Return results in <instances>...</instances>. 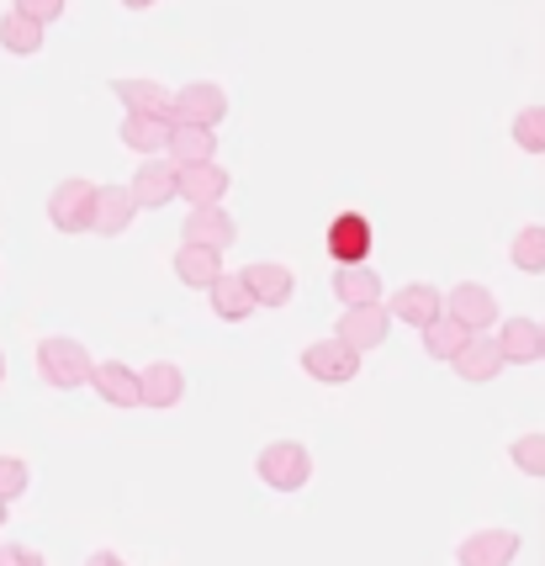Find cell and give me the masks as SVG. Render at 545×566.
I'll use <instances>...</instances> for the list:
<instances>
[{
	"label": "cell",
	"instance_id": "18",
	"mask_svg": "<svg viewBox=\"0 0 545 566\" xmlns=\"http://www.w3.org/2000/svg\"><path fill=\"white\" fill-rule=\"evenodd\" d=\"M138 397H144V408H175L180 397H186V370L170 366V360H154V366L138 370Z\"/></svg>",
	"mask_w": 545,
	"mask_h": 566
},
{
	"label": "cell",
	"instance_id": "15",
	"mask_svg": "<svg viewBox=\"0 0 545 566\" xmlns=\"http://www.w3.org/2000/svg\"><path fill=\"white\" fill-rule=\"evenodd\" d=\"M244 286L254 292V307H286L292 292H297V275L286 271V265H275V260H260V265H244Z\"/></svg>",
	"mask_w": 545,
	"mask_h": 566
},
{
	"label": "cell",
	"instance_id": "19",
	"mask_svg": "<svg viewBox=\"0 0 545 566\" xmlns=\"http://www.w3.org/2000/svg\"><path fill=\"white\" fill-rule=\"evenodd\" d=\"M228 186H233V175L212 159V165H191V170H180V201H191V207H223Z\"/></svg>",
	"mask_w": 545,
	"mask_h": 566
},
{
	"label": "cell",
	"instance_id": "9",
	"mask_svg": "<svg viewBox=\"0 0 545 566\" xmlns=\"http://www.w3.org/2000/svg\"><path fill=\"white\" fill-rule=\"evenodd\" d=\"M180 244H201V249H228L239 244V222L228 218V207H191L186 222H180Z\"/></svg>",
	"mask_w": 545,
	"mask_h": 566
},
{
	"label": "cell",
	"instance_id": "10",
	"mask_svg": "<svg viewBox=\"0 0 545 566\" xmlns=\"http://www.w3.org/2000/svg\"><path fill=\"white\" fill-rule=\"evenodd\" d=\"M387 313H392V323L429 328V323L446 313V292H440V286H429V281H408V286H397V292H392Z\"/></svg>",
	"mask_w": 545,
	"mask_h": 566
},
{
	"label": "cell",
	"instance_id": "31",
	"mask_svg": "<svg viewBox=\"0 0 545 566\" xmlns=\"http://www.w3.org/2000/svg\"><path fill=\"white\" fill-rule=\"evenodd\" d=\"M27 482H32V471H27L22 455H0V503L22 497V493H27Z\"/></svg>",
	"mask_w": 545,
	"mask_h": 566
},
{
	"label": "cell",
	"instance_id": "29",
	"mask_svg": "<svg viewBox=\"0 0 545 566\" xmlns=\"http://www.w3.org/2000/svg\"><path fill=\"white\" fill-rule=\"evenodd\" d=\"M514 144L524 154H545V106H524L514 117Z\"/></svg>",
	"mask_w": 545,
	"mask_h": 566
},
{
	"label": "cell",
	"instance_id": "35",
	"mask_svg": "<svg viewBox=\"0 0 545 566\" xmlns=\"http://www.w3.org/2000/svg\"><path fill=\"white\" fill-rule=\"evenodd\" d=\"M127 11H149V6H159V0H123Z\"/></svg>",
	"mask_w": 545,
	"mask_h": 566
},
{
	"label": "cell",
	"instance_id": "1",
	"mask_svg": "<svg viewBox=\"0 0 545 566\" xmlns=\"http://www.w3.org/2000/svg\"><path fill=\"white\" fill-rule=\"evenodd\" d=\"M91 349L80 345V339H64V334H49V339H38V376L59 387V392H75V387H91Z\"/></svg>",
	"mask_w": 545,
	"mask_h": 566
},
{
	"label": "cell",
	"instance_id": "6",
	"mask_svg": "<svg viewBox=\"0 0 545 566\" xmlns=\"http://www.w3.org/2000/svg\"><path fill=\"white\" fill-rule=\"evenodd\" d=\"M175 123H191V127H218L228 117V91L218 80H191L175 91Z\"/></svg>",
	"mask_w": 545,
	"mask_h": 566
},
{
	"label": "cell",
	"instance_id": "5",
	"mask_svg": "<svg viewBox=\"0 0 545 566\" xmlns=\"http://www.w3.org/2000/svg\"><path fill=\"white\" fill-rule=\"evenodd\" d=\"M334 334H339L355 355H371V349L387 345V334H392V313H387V302H371V307H345L339 323H334Z\"/></svg>",
	"mask_w": 545,
	"mask_h": 566
},
{
	"label": "cell",
	"instance_id": "13",
	"mask_svg": "<svg viewBox=\"0 0 545 566\" xmlns=\"http://www.w3.org/2000/svg\"><path fill=\"white\" fill-rule=\"evenodd\" d=\"M165 159H170L175 170H191V165H212V159H218V127L175 123V127H170V144H165Z\"/></svg>",
	"mask_w": 545,
	"mask_h": 566
},
{
	"label": "cell",
	"instance_id": "21",
	"mask_svg": "<svg viewBox=\"0 0 545 566\" xmlns=\"http://www.w3.org/2000/svg\"><path fill=\"white\" fill-rule=\"evenodd\" d=\"M223 275V254L201 244H180L175 249V281L191 286V292H212V281Z\"/></svg>",
	"mask_w": 545,
	"mask_h": 566
},
{
	"label": "cell",
	"instance_id": "34",
	"mask_svg": "<svg viewBox=\"0 0 545 566\" xmlns=\"http://www.w3.org/2000/svg\"><path fill=\"white\" fill-rule=\"evenodd\" d=\"M85 566H127V562H123V556H117V551H96V556H91V562H85Z\"/></svg>",
	"mask_w": 545,
	"mask_h": 566
},
{
	"label": "cell",
	"instance_id": "17",
	"mask_svg": "<svg viewBox=\"0 0 545 566\" xmlns=\"http://www.w3.org/2000/svg\"><path fill=\"white\" fill-rule=\"evenodd\" d=\"M514 556H520L514 530H471L461 541V566H509Z\"/></svg>",
	"mask_w": 545,
	"mask_h": 566
},
{
	"label": "cell",
	"instance_id": "28",
	"mask_svg": "<svg viewBox=\"0 0 545 566\" xmlns=\"http://www.w3.org/2000/svg\"><path fill=\"white\" fill-rule=\"evenodd\" d=\"M509 260H514L524 275H545V222H530V228H520V233H514Z\"/></svg>",
	"mask_w": 545,
	"mask_h": 566
},
{
	"label": "cell",
	"instance_id": "30",
	"mask_svg": "<svg viewBox=\"0 0 545 566\" xmlns=\"http://www.w3.org/2000/svg\"><path fill=\"white\" fill-rule=\"evenodd\" d=\"M509 461L524 476H545V434H520V440L509 444Z\"/></svg>",
	"mask_w": 545,
	"mask_h": 566
},
{
	"label": "cell",
	"instance_id": "26",
	"mask_svg": "<svg viewBox=\"0 0 545 566\" xmlns=\"http://www.w3.org/2000/svg\"><path fill=\"white\" fill-rule=\"evenodd\" d=\"M419 334H423V349H429L434 360H446V366L467 349V339H471V328H461L450 313H440V318L429 323V328H419Z\"/></svg>",
	"mask_w": 545,
	"mask_h": 566
},
{
	"label": "cell",
	"instance_id": "8",
	"mask_svg": "<svg viewBox=\"0 0 545 566\" xmlns=\"http://www.w3.org/2000/svg\"><path fill=\"white\" fill-rule=\"evenodd\" d=\"M446 313L471 334H493L497 328V296L482 281H461L455 292H446Z\"/></svg>",
	"mask_w": 545,
	"mask_h": 566
},
{
	"label": "cell",
	"instance_id": "33",
	"mask_svg": "<svg viewBox=\"0 0 545 566\" xmlns=\"http://www.w3.org/2000/svg\"><path fill=\"white\" fill-rule=\"evenodd\" d=\"M0 566H49V562H43V551H32V545L0 541Z\"/></svg>",
	"mask_w": 545,
	"mask_h": 566
},
{
	"label": "cell",
	"instance_id": "36",
	"mask_svg": "<svg viewBox=\"0 0 545 566\" xmlns=\"http://www.w3.org/2000/svg\"><path fill=\"white\" fill-rule=\"evenodd\" d=\"M0 381H6V355H0Z\"/></svg>",
	"mask_w": 545,
	"mask_h": 566
},
{
	"label": "cell",
	"instance_id": "12",
	"mask_svg": "<svg viewBox=\"0 0 545 566\" xmlns=\"http://www.w3.org/2000/svg\"><path fill=\"white\" fill-rule=\"evenodd\" d=\"M328 254H334V265H366L371 260V222L360 212H339L328 222Z\"/></svg>",
	"mask_w": 545,
	"mask_h": 566
},
{
	"label": "cell",
	"instance_id": "7",
	"mask_svg": "<svg viewBox=\"0 0 545 566\" xmlns=\"http://www.w3.org/2000/svg\"><path fill=\"white\" fill-rule=\"evenodd\" d=\"M127 186H133V201H138V212H144V207H149V212H159V207L180 201V170H175L165 154L144 159V165H138V175H133Z\"/></svg>",
	"mask_w": 545,
	"mask_h": 566
},
{
	"label": "cell",
	"instance_id": "32",
	"mask_svg": "<svg viewBox=\"0 0 545 566\" xmlns=\"http://www.w3.org/2000/svg\"><path fill=\"white\" fill-rule=\"evenodd\" d=\"M64 6H70V0H17L11 11H22V17H32L38 27H53L59 17H64Z\"/></svg>",
	"mask_w": 545,
	"mask_h": 566
},
{
	"label": "cell",
	"instance_id": "27",
	"mask_svg": "<svg viewBox=\"0 0 545 566\" xmlns=\"http://www.w3.org/2000/svg\"><path fill=\"white\" fill-rule=\"evenodd\" d=\"M0 49L32 59V53L43 49V27L32 22V17H22V11H6V17H0Z\"/></svg>",
	"mask_w": 545,
	"mask_h": 566
},
{
	"label": "cell",
	"instance_id": "16",
	"mask_svg": "<svg viewBox=\"0 0 545 566\" xmlns=\"http://www.w3.org/2000/svg\"><path fill=\"white\" fill-rule=\"evenodd\" d=\"M509 366V360H503V349H497V339L493 334H471L467 339V349H461V355H455V360H450V370H455V376H461V381H471V387H482V381H493L497 370Z\"/></svg>",
	"mask_w": 545,
	"mask_h": 566
},
{
	"label": "cell",
	"instance_id": "3",
	"mask_svg": "<svg viewBox=\"0 0 545 566\" xmlns=\"http://www.w3.org/2000/svg\"><path fill=\"white\" fill-rule=\"evenodd\" d=\"M91 218H96V180H85V175L59 180L49 197L53 228H59V233H91Z\"/></svg>",
	"mask_w": 545,
	"mask_h": 566
},
{
	"label": "cell",
	"instance_id": "37",
	"mask_svg": "<svg viewBox=\"0 0 545 566\" xmlns=\"http://www.w3.org/2000/svg\"><path fill=\"white\" fill-rule=\"evenodd\" d=\"M541 349H545V318H541Z\"/></svg>",
	"mask_w": 545,
	"mask_h": 566
},
{
	"label": "cell",
	"instance_id": "24",
	"mask_svg": "<svg viewBox=\"0 0 545 566\" xmlns=\"http://www.w3.org/2000/svg\"><path fill=\"white\" fill-rule=\"evenodd\" d=\"M207 296H212V313H218L223 323H244L249 313H254V292L244 286V275L239 271H223L218 281H212V292Z\"/></svg>",
	"mask_w": 545,
	"mask_h": 566
},
{
	"label": "cell",
	"instance_id": "11",
	"mask_svg": "<svg viewBox=\"0 0 545 566\" xmlns=\"http://www.w3.org/2000/svg\"><path fill=\"white\" fill-rule=\"evenodd\" d=\"M112 96L127 106V117H170L175 112V91H165L159 80H144V74H123V80H112Z\"/></svg>",
	"mask_w": 545,
	"mask_h": 566
},
{
	"label": "cell",
	"instance_id": "14",
	"mask_svg": "<svg viewBox=\"0 0 545 566\" xmlns=\"http://www.w3.org/2000/svg\"><path fill=\"white\" fill-rule=\"evenodd\" d=\"M138 218V201H133V186H96V218H91V233L101 239H117L127 233Z\"/></svg>",
	"mask_w": 545,
	"mask_h": 566
},
{
	"label": "cell",
	"instance_id": "25",
	"mask_svg": "<svg viewBox=\"0 0 545 566\" xmlns=\"http://www.w3.org/2000/svg\"><path fill=\"white\" fill-rule=\"evenodd\" d=\"M170 127H175L170 117H123V144L133 154H144V159H154L170 144Z\"/></svg>",
	"mask_w": 545,
	"mask_h": 566
},
{
	"label": "cell",
	"instance_id": "23",
	"mask_svg": "<svg viewBox=\"0 0 545 566\" xmlns=\"http://www.w3.org/2000/svg\"><path fill=\"white\" fill-rule=\"evenodd\" d=\"M334 296H339L345 307H371V302H381V275H376L371 260H366V265H339V271H334Z\"/></svg>",
	"mask_w": 545,
	"mask_h": 566
},
{
	"label": "cell",
	"instance_id": "22",
	"mask_svg": "<svg viewBox=\"0 0 545 566\" xmlns=\"http://www.w3.org/2000/svg\"><path fill=\"white\" fill-rule=\"evenodd\" d=\"M497 349H503V360L509 366H530V360H541V323L535 318H503L497 323Z\"/></svg>",
	"mask_w": 545,
	"mask_h": 566
},
{
	"label": "cell",
	"instance_id": "38",
	"mask_svg": "<svg viewBox=\"0 0 545 566\" xmlns=\"http://www.w3.org/2000/svg\"><path fill=\"white\" fill-rule=\"evenodd\" d=\"M0 524H6V503H0Z\"/></svg>",
	"mask_w": 545,
	"mask_h": 566
},
{
	"label": "cell",
	"instance_id": "2",
	"mask_svg": "<svg viewBox=\"0 0 545 566\" xmlns=\"http://www.w3.org/2000/svg\"><path fill=\"white\" fill-rule=\"evenodd\" d=\"M254 467H260V482H265V488L297 493V488H307V476H313V455H307V444H297V440H271L260 450Z\"/></svg>",
	"mask_w": 545,
	"mask_h": 566
},
{
	"label": "cell",
	"instance_id": "20",
	"mask_svg": "<svg viewBox=\"0 0 545 566\" xmlns=\"http://www.w3.org/2000/svg\"><path fill=\"white\" fill-rule=\"evenodd\" d=\"M91 387L101 392V402H112V408H144V397H138V370L123 366V360H101L91 370Z\"/></svg>",
	"mask_w": 545,
	"mask_h": 566
},
{
	"label": "cell",
	"instance_id": "4",
	"mask_svg": "<svg viewBox=\"0 0 545 566\" xmlns=\"http://www.w3.org/2000/svg\"><path fill=\"white\" fill-rule=\"evenodd\" d=\"M302 370L323 381V387H345L360 376V355L339 339V334H328V339H313V345L302 349Z\"/></svg>",
	"mask_w": 545,
	"mask_h": 566
}]
</instances>
